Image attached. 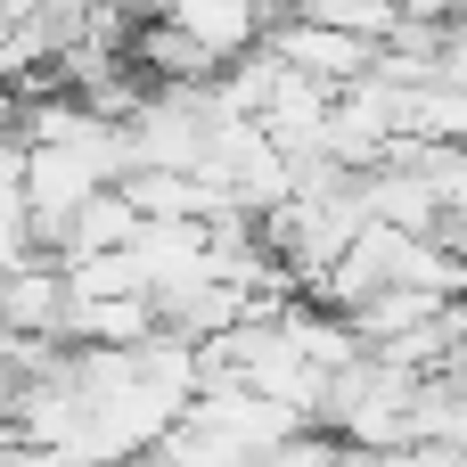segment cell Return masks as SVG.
Returning a JSON list of instances; mask_svg holds the SVG:
<instances>
[{"instance_id":"5","label":"cell","mask_w":467,"mask_h":467,"mask_svg":"<svg viewBox=\"0 0 467 467\" xmlns=\"http://www.w3.org/2000/svg\"><path fill=\"white\" fill-rule=\"evenodd\" d=\"M0 467H74V460H66V451H49V443H8Z\"/></svg>"},{"instance_id":"1","label":"cell","mask_w":467,"mask_h":467,"mask_svg":"<svg viewBox=\"0 0 467 467\" xmlns=\"http://www.w3.org/2000/svg\"><path fill=\"white\" fill-rule=\"evenodd\" d=\"M57 320H66V279H57V263L25 254L16 271H0V328H8V337H57Z\"/></svg>"},{"instance_id":"6","label":"cell","mask_w":467,"mask_h":467,"mask_svg":"<svg viewBox=\"0 0 467 467\" xmlns=\"http://www.w3.org/2000/svg\"><path fill=\"white\" fill-rule=\"evenodd\" d=\"M16 443V419H8V394H0V451Z\"/></svg>"},{"instance_id":"4","label":"cell","mask_w":467,"mask_h":467,"mask_svg":"<svg viewBox=\"0 0 467 467\" xmlns=\"http://www.w3.org/2000/svg\"><path fill=\"white\" fill-rule=\"evenodd\" d=\"M386 467H460V443H402L386 451Z\"/></svg>"},{"instance_id":"3","label":"cell","mask_w":467,"mask_h":467,"mask_svg":"<svg viewBox=\"0 0 467 467\" xmlns=\"http://www.w3.org/2000/svg\"><path fill=\"white\" fill-rule=\"evenodd\" d=\"M337 460H345V443H337V435H320V427H296L287 443H271L254 467H337Z\"/></svg>"},{"instance_id":"2","label":"cell","mask_w":467,"mask_h":467,"mask_svg":"<svg viewBox=\"0 0 467 467\" xmlns=\"http://www.w3.org/2000/svg\"><path fill=\"white\" fill-rule=\"evenodd\" d=\"M140 238V213L123 205V189H90L74 213H66V246H57V263H74V254H107V246H131Z\"/></svg>"}]
</instances>
